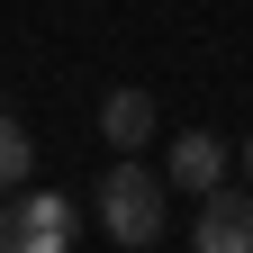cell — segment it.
Instances as JSON below:
<instances>
[{"instance_id":"1","label":"cell","mask_w":253,"mask_h":253,"mask_svg":"<svg viewBox=\"0 0 253 253\" xmlns=\"http://www.w3.org/2000/svg\"><path fill=\"white\" fill-rule=\"evenodd\" d=\"M100 226H109V244L145 253L154 235H163V172H145L136 154H118V163L100 172Z\"/></svg>"},{"instance_id":"2","label":"cell","mask_w":253,"mask_h":253,"mask_svg":"<svg viewBox=\"0 0 253 253\" xmlns=\"http://www.w3.org/2000/svg\"><path fill=\"white\" fill-rule=\"evenodd\" d=\"M82 235V217H73V199H54V190H27V199L0 217V253H63Z\"/></svg>"},{"instance_id":"3","label":"cell","mask_w":253,"mask_h":253,"mask_svg":"<svg viewBox=\"0 0 253 253\" xmlns=\"http://www.w3.org/2000/svg\"><path fill=\"white\" fill-rule=\"evenodd\" d=\"M190 253H253V181L244 190H199V217H190Z\"/></svg>"},{"instance_id":"4","label":"cell","mask_w":253,"mask_h":253,"mask_svg":"<svg viewBox=\"0 0 253 253\" xmlns=\"http://www.w3.org/2000/svg\"><path fill=\"white\" fill-rule=\"evenodd\" d=\"M217 181H226V145H217L208 126L172 136V154H163V190H217Z\"/></svg>"},{"instance_id":"5","label":"cell","mask_w":253,"mask_h":253,"mask_svg":"<svg viewBox=\"0 0 253 253\" xmlns=\"http://www.w3.org/2000/svg\"><path fill=\"white\" fill-rule=\"evenodd\" d=\"M100 136H109L118 154H136V145L154 136V100H145V90H109V100H100Z\"/></svg>"},{"instance_id":"6","label":"cell","mask_w":253,"mask_h":253,"mask_svg":"<svg viewBox=\"0 0 253 253\" xmlns=\"http://www.w3.org/2000/svg\"><path fill=\"white\" fill-rule=\"evenodd\" d=\"M27 172H37V136H27L18 109H0V199H18Z\"/></svg>"},{"instance_id":"7","label":"cell","mask_w":253,"mask_h":253,"mask_svg":"<svg viewBox=\"0 0 253 253\" xmlns=\"http://www.w3.org/2000/svg\"><path fill=\"white\" fill-rule=\"evenodd\" d=\"M235 163H244V181H253V136H244V145H235Z\"/></svg>"}]
</instances>
